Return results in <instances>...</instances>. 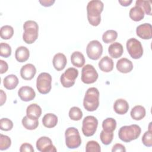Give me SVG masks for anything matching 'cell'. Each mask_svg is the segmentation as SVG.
<instances>
[{"label":"cell","instance_id":"obj_37","mask_svg":"<svg viewBox=\"0 0 152 152\" xmlns=\"http://www.w3.org/2000/svg\"><path fill=\"white\" fill-rule=\"evenodd\" d=\"M11 55V46L6 43L0 44V55L4 58H8Z\"/></svg>","mask_w":152,"mask_h":152},{"label":"cell","instance_id":"obj_11","mask_svg":"<svg viewBox=\"0 0 152 152\" xmlns=\"http://www.w3.org/2000/svg\"><path fill=\"white\" fill-rule=\"evenodd\" d=\"M98 78V73L94 67L90 65L87 64L82 68L81 71V81L85 84L94 83Z\"/></svg>","mask_w":152,"mask_h":152},{"label":"cell","instance_id":"obj_9","mask_svg":"<svg viewBox=\"0 0 152 152\" xmlns=\"http://www.w3.org/2000/svg\"><path fill=\"white\" fill-rule=\"evenodd\" d=\"M78 75V71L73 67L68 68L61 76L60 81L62 86L66 88L73 86Z\"/></svg>","mask_w":152,"mask_h":152},{"label":"cell","instance_id":"obj_43","mask_svg":"<svg viewBox=\"0 0 152 152\" xmlns=\"http://www.w3.org/2000/svg\"><path fill=\"white\" fill-rule=\"evenodd\" d=\"M39 2L42 5L48 7L53 5L55 2V0H43L39 1Z\"/></svg>","mask_w":152,"mask_h":152},{"label":"cell","instance_id":"obj_6","mask_svg":"<svg viewBox=\"0 0 152 152\" xmlns=\"http://www.w3.org/2000/svg\"><path fill=\"white\" fill-rule=\"evenodd\" d=\"M36 87L39 92L43 94L49 93L52 88V77L47 72L40 73L36 80Z\"/></svg>","mask_w":152,"mask_h":152},{"label":"cell","instance_id":"obj_4","mask_svg":"<svg viewBox=\"0 0 152 152\" xmlns=\"http://www.w3.org/2000/svg\"><path fill=\"white\" fill-rule=\"evenodd\" d=\"M24 33L23 34V40L27 44H31L38 37L39 26L37 23L33 20L26 21L23 25Z\"/></svg>","mask_w":152,"mask_h":152},{"label":"cell","instance_id":"obj_12","mask_svg":"<svg viewBox=\"0 0 152 152\" xmlns=\"http://www.w3.org/2000/svg\"><path fill=\"white\" fill-rule=\"evenodd\" d=\"M37 149L42 152H55L56 149L48 137H41L36 141Z\"/></svg>","mask_w":152,"mask_h":152},{"label":"cell","instance_id":"obj_38","mask_svg":"<svg viewBox=\"0 0 152 152\" xmlns=\"http://www.w3.org/2000/svg\"><path fill=\"white\" fill-rule=\"evenodd\" d=\"M13 127L12 122L8 118H2L0 120V128L2 131H8Z\"/></svg>","mask_w":152,"mask_h":152},{"label":"cell","instance_id":"obj_32","mask_svg":"<svg viewBox=\"0 0 152 152\" xmlns=\"http://www.w3.org/2000/svg\"><path fill=\"white\" fill-rule=\"evenodd\" d=\"M135 5L141 7L144 13L147 15H151V2L149 1L144 0H137L135 2Z\"/></svg>","mask_w":152,"mask_h":152},{"label":"cell","instance_id":"obj_36","mask_svg":"<svg viewBox=\"0 0 152 152\" xmlns=\"http://www.w3.org/2000/svg\"><path fill=\"white\" fill-rule=\"evenodd\" d=\"M11 144V140L9 137L3 134L0 135V150H5L8 149Z\"/></svg>","mask_w":152,"mask_h":152},{"label":"cell","instance_id":"obj_21","mask_svg":"<svg viewBox=\"0 0 152 152\" xmlns=\"http://www.w3.org/2000/svg\"><path fill=\"white\" fill-rule=\"evenodd\" d=\"M42 114L41 107L36 103H33L27 106L26 109V115L33 119H38Z\"/></svg>","mask_w":152,"mask_h":152},{"label":"cell","instance_id":"obj_26","mask_svg":"<svg viewBox=\"0 0 152 152\" xmlns=\"http://www.w3.org/2000/svg\"><path fill=\"white\" fill-rule=\"evenodd\" d=\"M129 15L133 21H139L144 18V12L141 7L135 5L131 8L129 12Z\"/></svg>","mask_w":152,"mask_h":152},{"label":"cell","instance_id":"obj_8","mask_svg":"<svg viewBox=\"0 0 152 152\" xmlns=\"http://www.w3.org/2000/svg\"><path fill=\"white\" fill-rule=\"evenodd\" d=\"M98 120L93 116H87L83 121L82 132L86 137H91L97 130Z\"/></svg>","mask_w":152,"mask_h":152},{"label":"cell","instance_id":"obj_44","mask_svg":"<svg viewBox=\"0 0 152 152\" xmlns=\"http://www.w3.org/2000/svg\"><path fill=\"white\" fill-rule=\"evenodd\" d=\"M7 99V96L5 93L2 90H1V106H2L4 103L5 102Z\"/></svg>","mask_w":152,"mask_h":152},{"label":"cell","instance_id":"obj_13","mask_svg":"<svg viewBox=\"0 0 152 152\" xmlns=\"http://www.w3.org/2000/svg\"><path fill=\"white\" fill-rule=\"evenodd\" d=\"M137 35L142 39H150L152 37V26L150 23L139 25L136 28Z\"/></svg>","mask_w":152,"mask_h":152},{"label":"cell","instance_id":"obj_40","mask_svg":"<svg viewBox=\"0 0 152 152\" xmlns=\"http://www.w3.org/2000/svg\"><path fill=\"white\" fill-rule=\"evenodd\" d=\"M20 152H24V151H28V152H33L34 149L33 146L28 143H23L21 144L20 148Z\"/></svg>","mask_w":152,"mask_h":152},{"label":"cell","instance_id":"obj_14","mask_svg":"<svg viewBox=\"0 0 152 152\" xmlns=\"http://www.w3.org/2000/svg\"><path fill=\"white\" fill-rule=\"evenodd\" d=\"M18 95L21 100L29 102L34 99L36 93L31 87L23 86L18 90Z\"/></svg>","mask_w":152,"mask_h":152},{"label":"cell","instance_id":"obj_18","mask_svg":"<svg viewBox=\"0 0 152 152\" xmlns=\"http://www.w3.org/2000/svg\"><path fill=\"white\" fill-rule=\"evenodd\" d=\"M129 109L128 103L123 99H117L113 104V109L115 112L119 115L125 114Z\"/></svg>","mask_w":152,"mask_h":152},{"label":"cell","instance_id":"obj_5","mask_svg":"<svg viewBox=\"0 0 152 152\" xmlns=\"http://www.w3.org/2000/svg\"><path fill=\"white\" fill-rule=\"evenodd\" d=\"M65 144L68 148H77L81 145V138L77 128L74 127L67 128L65 132Z\"/></svg>","mask_w":152,"mask_h":152},{"label":"cell","instance_id":"obj_17","mask_svg":"<svg viewBox=\"0 0 152 152\" xmlns=\"http://www.w3.org/2000/svg\"><path fill=\"white\" fill-rule=\"evenodd\" d=\"M53 66L55 69L58 71H61L65 67L67 60L65 55L62 53H56L53 58Z\"/></svg>","mask_w":152,"mask_h":152},{"label":"cell","instance_id":"obj_16","mask_svg":"<svg viewBox=\"0 0 152 152\" xmlns=\"http://www.w3.org/2000/svg\"><path fill=\"white\" fill-rule=\"evenodd\" d=\"M116 68L120 72L128 73L133 69L132 62L127 58H122L119 59L116 63Z\"/></svg>","mask_w":152,"mask_h":152},{"label":"cell","instance_id":"obj_7","mask_svg":"<svg viewBox=\"0 0 152 152\" xmlns=\"http://www.w3.org/2000/svg\"><path fill=\"white\" fill-rule=\"evenodd\" d=\"M126 49L133 59H139L143 55V48L141 42L135 38H131L126 42Z\"/></svg>","mask_w":152,"mask_h":152},{"label":"cell","instance_id":"obj_22","mask_svg":"<svg viewBox=\"0 0 152 152\" xmlns=\"http://www.w3.org/2000/svg\"><path fill=\"white\" fill-rule=\"evenodd\" d=\"M30 56L28 49L25 46H20L17 48L15 52V57L19 62H24L26 61Z\"/></svg>","mask_w":152,"mask_h":152},{"label":"cell","instance_id":"obj_31","mask_svg":"<svg viewBox=\"0 0 152 152\" xmlns=\"http://www.w3.org/2000/svg\"><path fill=\"white\" fill-rule=\"evenodd\" d=\"M14 34V28L8 25H5L1 28L0 35L2 39L7 40L12 37Z\"/></svg>","mask_w":152,"mask_h":152},{"label":"cell","instance_id":"obj_28","mask_svg":"<svg viewBox=\"0 0 152 152\" xmlns=\"http://www.w3.org/2000/svg\"><path fill=\"white\" fill-rule=\"evenodd\" d=\"M23 126L28 130H33L37 128L39 125L38 119H33L28 117L27 115L24 116L22 119Z\"/></svg>","mask_w":152,"mask_h":152},{"label":"cell","instance_id":"obj_15","mask_svg":"<svg viewBox=\"0 0 152 152\" xmlns=\"http://www.w3.org/2000/svg\"><path fill=\"white\" fill-rule=\"evenodd\" d=\"M36 69L34 65L31 64H27L23 66L20 69V75L23 79L30 80L35 75Z\"/></svg>","mask_w":152,"mask_h":152},{"label":"cell","instance_id":"obj_34","mask_svg":"<svg viewBox=\"0 0 152 152\" xmlns=\"http://www.w3.org/2000/svg\"><path fill=\"white\" fill-rule=\"evenodd\" d=\"M69 116L73 121H79L83 117V112L79 107L74 106L69 111Z\"/></svg>","mask_w":152,"mask_h":152},{"label":"cell","instance_id":"obj_1","mask_svg":"<svg viewBox=\"0 0 152 152\" xmlns=\"http://www.w3.org/2000/svg\"><path fill=\"white\" fill-rule=\"evenodd\" d=\"M104 4L101 1L92 0L87 6V19L89 23L93 26H97L101 21L100 14L103 11Z\"/></svg>","mask_w":152,"mask_h":152},{"label":"cell","instance_id":"obj_33","mask_svg":"<svg viewBox=\"0 0 152 152\" xmlns=\"http://www.w3.org/2000/svg\"><path fill=\"white\" fill-rule=\"evenodd\" d=\"M100 138L102 142L104 145L110 144L113 138V132H106L102 130L100 134Z\"/></svg>","mask_w":152,"mask_h":152},{"label":"cell","instance_id":"obj_29","mask_svg":"<svg viewBox=\"0 0 152 152\" xmlns=\"http://www.w3.org/2000/svg\"><path fill=\"white\" fill-rule=\"evenodd\" d=\"M116 127V120L112 118H107L102 122L103 130L106 132H113Z\"/></svg>","mask_w":152,"mask_h":152},{"label":"cell","instance_id":"obj_2","mask_svg":"<svg viewBox=\"0 0 152 152\" xmlns=\"http://www.w3.org/2000/svg\"><path fill=\"white\" fill-rule=\"evenodd\" d=\"M99 105V91L96 87H90L86 92L83 100L84 107L90 112L96 110Z\"/></svg>","mask_w":152,"mask_h":152},{"label":"cell","instance_id":"obj_25","mask_svg":"<svg viewBox=\"0 0 152 152\" xmlns=\"http://www.w3.org/2000/svg\"><path fill=\"white\" fill-rule=\"evenodd\" d=\"M71 61L74 66L80 68L84 65L85 58L82 53L79 51H75L71 54Z\"/></svg>","mask_w":152,"mask_h":152},{"label":"cell","instance_id":"obj_45","mask_svg":"<svg viewBox=\"0 0 152 152\" xmlns=\"http://www.w3.org/2000/svg\"><path fill=\"white\" fill-rule=\"evenodd\" d=\"M132 1V0H126V1H119V3L121 4L122 6L127 7L129 6L131 3Z\"/></svg>","mask_w":152,"mask_h":152},{"label":"cell","instance_id":"obj_41","mask_svg":"<svg viewBox=\"0 0 152 152\" xmlns=\"http://www.w3.org/2000/svg\"><path fill=\"white\" fill-rule=\"evenodd\" d=\"M112 152H116V151H122L125 152L126 151V149L124 145L121 144H115L112 149Z\"/></svg>","mask_w":152,"mask_h":152},{"label":"cell","instance_id":"obj_19","mask_svg":"<svg viewBox=\"0 0 152 152\" xmlns=\"http://www.w3.org/2000/svg\"><path fill=\"white\" fill-rule=\"evenodd\" d=\"M99 67L101 71L104 72H109L112 71L114 66L113 60L108 56L103 57L99 62Z\"/></svg>","mask_w":152,"mask_h":152},{"label":"cell","instance_id":"obj_23","mask_svg":"<svg viewBox=\"0 0 152 152\" xmlns=\"http://www.w3.org/2000/svg\"><path fill=\"white\" fill-rule=\"evenodd\" d=\"M58 117L53 113H47L46 114L42 119L43 125L48 128H52L55 127L58 123Z\"/></svg>","mask_w":152,"mask_h":152},{"label":"cell","instance_id":"obj_42","mask_svg":"<svg viewBox=\"0 0 152 152\" xmlns=\"http://www.w3.org/2000/svg\"><path fill=\"white\" fill-rule=\"evenodd\" d=\"M0 65H1L0 73L2 74L6 72L8 69V65L7 63L3 60H0Z\"/></svg>","mask_w":152,"mask_h":152},{"label":"cell","instance_id":"obj_24","mask_svg":"<svg viewBox=\"0 0 152 152\" xmlns=\"http://www.w3.org/2000/svg\"><path fill=\"white\" fill-rule=\"evenodd\" d=\"M4 86L8 90L14 89L18 84V79L15 75L10 74L4 78Z\"/></svg>","mask_w":152,"mask_h":152},{"label":"cell","instance_id":"obj_30","mask_svg":"<svg viewBox=\"0 0 152 152\" xmlns=\"http://www.w3.org/2000/svg\"><path fill=\"white\" fill-rule=\"evenodd\" d=\"M118 37V33L115 30H109L105 31L102 36V40L105 43L113 42Z\"/></svg>","mask_w":152,"mask_h":152},{"label":"cell","instance_id":"obj_10","mask_svg":"<svg viewBox=\"0 0 152 152\" xmlns=\"http://www.w3.org/2000/svg\"><path fill=\"white\" fill-rule=\"evenodd\" d=\"M88 57L92 60H97L103 53V46L100 42L94 40L90 42L86 48Z\"/></svg>","mask_w":152,"mask_h":152},{"label":"cell","instance_id":"obj_27","mask_svg":"<svg viewBox=\"0 0 152 152\" xmlns=\"http://www.w3.org/2000/svg\"><path fill=\"white\" fill-rule=\"evenodd\" d=\"M145 113V109L142 106L137 105L131 109L130 114L133 119L140 121L144 118Z\"/></svg>","mask_w":152,"mask_h":152},{"label":"cell","instance_id":"obj_20","mask_svg":"<svg viewBox=\"0 0 152 152\" xmlns=\"http://www.w3.org/2000/svg\"><path fill=\"white\" fill-rule=\"evenodd\" d=\"M108 52L111 57L118 58L122 56L124 52V48L120 43L114 42L109 46Z\"/></svg>","mask_w":152,"mask_h":152},{"label":"cell","instance_id":"obj_39","mask_svg":"<svg viewBox=\"0 0 152 152\" xmlns=\"http://www.w3.org/2000/svg\"><path fill=\"white\" fill-rule=\"evenodd\" d=\"M142 142L146 147L152 146V131H147L145 132L142 137Z\"/></svg>","mask_w":152,"mask_h":152},{"label":"cell","instance_id":"obj_3","mask_svg":"<svg viewBox=\"0 0 152 152\" xmlns=\"http://www.w3.org/2000/svg\"><path fill=\"white\" fill-rule=\"evenodd\" d=\"M141 132V128L136 124L128 126L125 125L119 129L118 136L122 141L129 142L132 140H136L140 135Z\"/></svg>","mask_w":152,"mask_h":152},{"label":"cell","instance_id":"obj_35","mask_svg":"<svg viewBox=\"0 0 152 152\" xmlns=\"http://www.w3.org/2000/svg\"><path fill=\"white\" fill-rule=\"evenodd\" d=\"M101 148L99 144L95 141H89L86 145V151L87 152H100Z\"/></svg>","mask_w":152,"mask_h":152}]
</instances>
